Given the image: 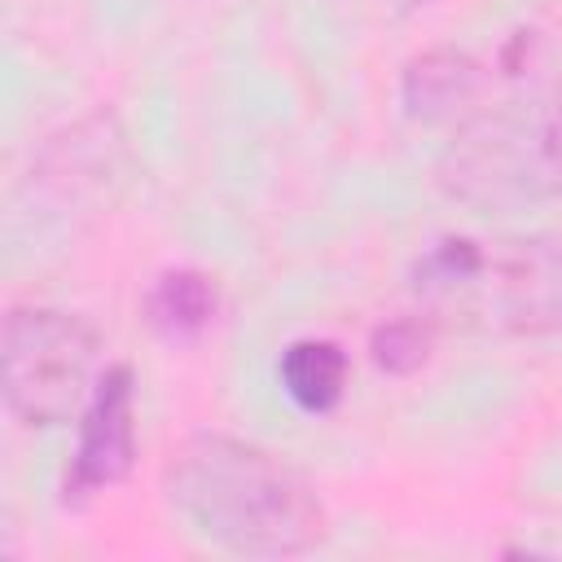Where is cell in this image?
<instances>
[{
    "label": "cell",
    "mask_w": 562,
    "mask_h": 562,
    "mask_svg": "<svg viewBox=\"0 0 562 562\" xmlns=\"http://www.w3.org/2000/svg\"><path fill=\"white\" fill-rule=\"evenodd\" d=\"M0 369H4L9 413L31 430H48L88 408L97 378L105 373L101 338L75 312L35 307V303L9 307L0 338Z\"/></svg>",
    "instance_id": "5"
},
{
    "label": "cell",
    "mask_w": 562,
    "mask_h": 562,
    "mask_svg": "<svg viewBox=\"0 0 562 562\" xmlns=\"http://www.w3.org/2000/svg\"><path fill=\"white\" fill-rule=\"evenodd\" d=\"M386 4H395V9L408 13V9H422V4H430V0H386Z\"/></svg>",
    "instance_id": "11"
},
{
    "label": "cell",
    "mask_w": 562,
    "mask_h": 562,
    "mask_svg": "<svg viewBox=\"0 0 562 562\" xmlns=\"http://www.w3.org/2000/svg\"><path fill=\"white\" fill-rule=\"evenodd\" d=\"M439 189L470 211L562 198V83L465 119L435 162Z\"/></svg>",
    "instance_id": "3"
},
{
    "label": "cell",
    "mask_w": 562,
    "mask_h": 562,
    "mask_svg": "<svg viewBox=\"0 0 562 562\" xmlns=\"http://www.w3.org/2000/svg\"><path fill=\"white\" fill-rule=\"evenodd\" d=\"M136 465V373L132 364H110L97 378L88 408L79 413V439L61 479V501L83 505L119 487Z\"/></svg>",
    "instance_id": "6"
},
{
    "label": "cell",
    "mask_w": 562,
    "mask_h": 562,
    "mask_svg": "<svg viewBox=\"0 0 562 562\" xmlns=\"http://www.w3.org/2000/svg\"><path fill=\"white\" fill-rule=\"evenodd\" d=\"M404 110L417 123H452L461 127L483 105V66L457 48H430L404 66L400 83Z\"/></svg>",
    "instance_id": "7"
},
{
    "label": "cell",
    "mask_w": 562,
    "mask_h": 562,
    "mask_svg": "<svg viewBox=\"0 0 562 562\" xmlns=\"http://www.w3.org/2000/svg\"><path fill=\"white\" fill-rule=\"evenodd\" d=\"M417 312L439 329L492 338L562 334V237L553 233H448L408 268Z\"/></svg>",
    "instance_id": "2"
},
{
    "label": "cell",
    "mask_w": 562,
    "mask_h": 562,
    "mask_svg": "<svg viewBox=\"0 0 562 562\" xmlns=\"http://www.w3.org/2000/svg\"><path fill=\"white\" fill-rule=\"evenodd\" d=\"M136 171L132 140L114 110H92L61 132H53L31 158L26 180L18 184L13 224L31 233H83L127 193Z\"/></svg>",
    "instance_id": "4"
},
{
    "label": "cell",
    "mask_w": 562,
    "mask_h": 562,
    "mask_svg": "<svg viewBox=\"0 0 562 562\" xmlns=\"http://www.w3.org/2000/svg\"><path fill=\"white\" fill-rule=\"evenodd\" d=\"M347 378H351V360L329 338H299L277 360V382L290 395V404L303 413H316V417L334 413L342 404Z\"/></svg>",
    "instance_id": "8"
},
{
    "label": "cell",
    "mask_w": 562,
    "mask_h": 562,
    "mask_svg": "<svg viewBox=\"0 0 562 562\" xmlns=\"http://www.w3.org/2000/svg\"><path fill=\"white\" fill-rule=\"evenodd\" d=\"M162 496L189 531L241 558H294L325 540L316 487L285 457L237 435L180 439L162 465Z\"/></svg>",
    "instance_id": "1"
},
{
    "label": "cell",
    "mask_w": 562,
    "mask_h": 562,
    "mask_svg": "<svg viewBox=\"0 0 562 562\" xmlns=\"http://www.w3.org/2000/svg\"><path fill=\"white\" fill-rule=\"evenodd\" d=\"M435 321L413 312V316H395V321H382L373 334H369V356L382 373L391 378H408L417 373L426 360H430V347H435Z\"/></svg>",
    "instance_id": "10"
},
{
    "label": "cell",
    "mask_w": 562,
    "mask_h": 562,
    "mask_svg": "<svg viewBox=\"0 0 562 562\" xmlns=\"http://www.w3.org/2000/svg\"><path fill=\"white\" fill-rule=\"evenodd\" d=\"M215 307H220V290L198 268H167L145 294V321L167 342H193L198 334H206Z\"/></svg>",
    "instance_id": "9"
}]
</instances>
